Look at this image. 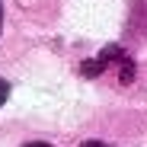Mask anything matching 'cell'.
Returning <instances> with one entry per match:
<instances>
[{"label":"cell","mask_w":147,"mask_h":147,"mask_svg":"<svg viewBox=\"0 0 147 147\" xmlns=\"http://www.w3.org/2000/svg\"><path fill=\"white\" fill-rule=\"evenodd\" d=\"M83 147H112V144H102V141H86Z\"/></svg>","instance_id":"cell-5"},{"label":"cell","mask_w":147,"mask_h":147,"mask_svg":"<svg viewBox=\"0 0 147 147\" xmlns=\"http://www.w3.org/2000/svg\"><path fill=\"white\" fill-rule=\"evenodd\" d=\"M118 80H121V83H131V80H134V61H131V58H125V61L118 64Z\"/></svg>","instance_id":"cell-3"},{"label":"cell","mask_w":147,"mask_h":147,"mask_svg":"<svg viewBox=\"0 0 147 147\" xmlns=\"http://www.w3.org/2000/svg\"><path fill=\"white\" fill-rule=\"evenodd\" d=\"M7 99H10V83H7L3 77H0V106H3Z\"/></svg>","instance_id":"cell-4"},{"label":"cell","mask_w":147,"mask_h":147,"mask_svg":"<svg viewBox=\"0 0 147 147\" xmlns=\"http://www.w3.org/2000/svg\"><path fill=\"white\" fill-rule=\"evenodd\" d=\"M26 147H51V144H42V141H35V144H26Z\"/></svg>","instance_id":"cell-6"},{"label":"cell","mask_w":147,"mask_h":147,"mask_svg":"<svg viewBox=\"0 0 147 147\" xmlns=\"http://www.w3.org/2000/svg\"><path fill=\"white\" fill-rule=\"evenodd\" d=\"M80 74H83V77H90V80H93V77H102L106 70H102V64L96 61V58H86V61L80 64Z\"/></svg>","instance_id":"cell-2"},{"label":"cell","mask_w":147,"mask_h":147,"mask_svg":"<svg viewBox=\"0 0 147 147\" xmlns=\"http://www.w3.org/2000/svg\"><path fill=\"white\" fill-rule=\"evenodd\" d=\"M0 22H3V10H0Z\"/></svg>","instance_id":"cell-7"},{"label":"cell","mask_w":147,"mask_h":147,"mask_svg":"<svg viewBox=\"0 0 147 147\" xmlns=\"http://www.w3.org/2000/svg\"><path fill=\"white\" fill-rule=\"evenodd\" d=\"M125 58H128V55H125V51H121V48H118V45H106V48H102V51H99V55H96V61H99V64H102V70H109L112 64H121V61H125Z\"/></svg>","instance_id":"cell-1"}]
</instances>
